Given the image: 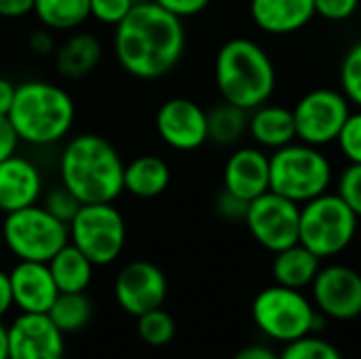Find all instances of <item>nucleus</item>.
Masks as SVG:
<instances>
[{
    "label": "nucleus",
    "instance_id": "1",
    "mask_svg": "<svg viewBox=\"0 0 361 359\" xmlns=\"http://www.w3.org/2000/svg\"><path fill=\"white\" fill-rule=\"evenodd\" d=\"M114 55L121 68L140 78L157 80L176 70L186 49L184 19L157 2L135 4L114 25Z\"/></svg>",
    "mask_w": 361,
    "mask_h": 359
},
{
    "label": "nucleus",
    "instance_id": "2",
    "mask_svg": "<svg viewBox=\"0 0 361 359\" xmlns=\"http://www.w3.org/2000/svg\"><path fill=\"white\" fill-rule=\"evenodd\" d=\"M125 163L118 150L97 133L70 138L59 154V182L85 203H114L123 193Z\"/></svg>",
    "mask_w": 361,
    "mask_h": 359
},
{
    "label": "nucleus",
    "instance_id": "3",
    "mask_svg": "<svg viewBox=\"0 0 361 359\" xmlns=\"http://www.w3.org/2000/svg\"><path fill=\"white\" fill-rule=\"evenodd\" d=\"M216 87L220 97L243 110H254L267 104L275 91V63L267 49L250 38L226 40L214 63Z\"/></svg>",
    "mask_w": 361,
    "mask_h": 359
},
{
    "label": "nucleus",
    "instance_id": "4",
    "mask_svg": "<svg viewBox=\"0 0 361 359\" xmlns=\"http://www.w3.org/2000/svg\"><path fill=\"white\" fill-rule=\"evenodd\" d=\"M8 118L19 142L30 146H51L72 131L76 106L63 87L47 80H25L17 85Z\"/></svg>",
    "mask_w": 361,
    "mask_h": 359
},
{
    "label": "nucleus",
    "instance_id": "5",
    "mask_svg": "<svg viewBox=\"0 0 361 359\" xmlns=\"http://www.w3.org/2000/svg\"><path fill=\"white\" fill-rule=\"evenodd\" d=\"M330 182L332 163L317 146L292 142L271 154V190L298 205L328 193Z\"/></svg>",
    "mask_w": 361,
    "mask_h": 359
},
{
    "label": "nucleus",
    "instance_id": "6",
    "mask_svg": "<svg viewBox=\"0 0 361 359\" xmlns=\"http://www.w3.org/2000/svg\"><path fill=\"white\" fill-rule=\"evenodd\" d=\"M357 220L338 193H324L300 205L298 243L322 260L338 256L355 239Z\"/></svg>",
    "mask_w": 361,
    "mask_h": 359
},
{
    "label": "nucleus",
    "instance_id": "7",
    "mask_svg": "<svg viewBox=\"0 0 361 359\" xmlns=\"http://www.w3.org/2000/svg\"><path fill=\"white\" fill-rule=\"evenodd\" d=\"M252 317L264 336L288 345L313 334L319 315L300 290L275 284L258 292L252 305Z\"/></svg>",
    "mask_w": 361,
    "mask_h": 359
},
{
    "label": "nucleus",
    "instance_id": "8",
    "mask_svg": "<svg viewBox=\"0 0 361 359\" xmlns=\"http://www.w3.org/2000/svg\"><path fill=\"white\" fill-rule=\"evenodd\" d=\"M2 239L17 260L49 262L70 241V231L68 224L51 216L42 205L34 203L4 214Z\"/></svg>",
    "mask_w": 361,
    "mask_h": 359
},
{
    "label": "nucleus",
    "instance_id": "9",
    "mask_svg": "<svg viewBox=\"0 0 361 359\" xmlns=\"http://www.w3.org/2000/svg\"><path fill=\"white\" fill-rule=\"evenodd\" d=\"M70 243L95 267L112 264L127 241L125 218L114 203H85L68 224Z\"/></svg>",
    "mask_w": 361,
    "mask_h": 359
},
{
    "label": "nucleus",
    "instance_id": "10",
    "mask_svg": "<svg viewBox=\"0 0 361 359\" xmlns=\"http://www.w3.org/2000/svg\"><path fill=\"white\" fill-rule=\"evenodd\" d=\"M292 112L296 140L319 148L336 142L347 116L351 114V104L343 91L319 87L305 93Z\"/></svg>",
    "mask_w": 361,
    "mask_h": 359
},
{
    "label": "nucleus",
    "instance_id": "11",
    "mask_svg": "<svg viewBox=\"0 0 361 359\" xmlns=\"http://www.w3.org/2000/svg\"><path fill=\"white\" fill-rule=\"evenodd\" d=\"M243 222L256 243L277 254L298 243L300 205L273 190H267L250 201Z\"/></svg>",
    "mask_w": 361,
    "mask_h": 359
},
{
    "label": "nucleus",
    "instance_id": "12",
    "mask_svg": "<svg viewBox=\"0 0 361 359\" xmlns=\"http://www.w3.org/2000/svg\"><path fill=\"white\" fill-rule=\"evenodd\" d=\"M313 303L319 313L336 322H351L361 315V275L345 264L319 269L311 284Z\"/></svg>",
    "mask_w": 361,
    "mask_h": 359
},
{
    "label": "nucleus",
    "instance_id": "13",
    "mask_svg": "<svg viewBox=\"0 0 361 359\" xmlns=\"http://www.w3.org/2000/svg\"><path fill=\"white\" fill-rule=\"evenodd\" d=\"M165 296V273L148 260H133L125 264L114 279V298L118 307L133 317L163 307Z\"/></svg>",
    "mask_w": 361,
    "mask_h": 359
},
{
    "label": "nucleus",
    "instance_id": "14",
    "mask_svg": "<svg viewBox=\"0 0 361 359\" xmlns=\"http://www.w3.org/2000/svg\"><path fill=\"white\" fill-rule=\"evenodd\" d=\"M157 133L173 150L190 152L207 142V110L195 99L171 97L157 112Z\"/></svg>",
    "mask_w": 361,
    "mask_h": 359
},
{
    "label": "nucleus",
    "instance_id": "15",
    "mask_svg": "<svg viewBox=\"0 0 361 359\" xmlns=\"http://www.w3.org/2000/svg\"><path fill=\"white\" fill-rule=\"evenodd\" d=\"M63 334L47 313H21L8 328V359H63Z\"/></svg>",
    "mask_w": 361,
    "mask_h": 359
},
{
    "label": "nucleus",
    "instance_id": "16",
    "mask_svg": "<svg viewBox=\"0 0 361 359\" xmlns=\"http://www.w3.org/2000/svg\"><path fill=\"white\" fill-rule=\"evenodd\" d=\"M224 188L252 201L271 190V157L256 146L237 148L224 165Z\"/></svg>",
    "mask_w": 361,
    "mask_h": 359
},
{
    "label": "nucleus",
    "instance_id": "17",
    "mask_svg": "<svg viewBox=\"0 0 361 359\" xmlns=\"http://www.w3.org/2000/svg\"><path fill=\"white\" fill-rule=\"evenodd\" d=\"M44 182L38 165L21 154L0 161V212L11 214L40 201Z\"/></svg>",
    "mask_w": 361,
    "mask_h": 359
},
{
    "label": "nucleus",
    "instance_id": "18",
    "mask_svg": "<svg viewBox=\"0 0 361 359\" xmlns=\"http://www.w3.org/2000/svg\"><path fill=\"white\" fill-rule=\"evenodd\" d=\"M8 279L13 305H17L21 313H49L59 294L47 262L19 260L8 273Z\"/></svg>",
    "mask_w": 361,
    "mask_h": 359
},
{
    "label": "nucleus",
    "instance_id": "19",
    "mask_svg": "<svg viewBox=\"0 0 361 359\" xmlns=\"http://www.w3.org/2000/svg\"><path fill=\"white\" fill-rule=\"evenodd\" d=\"M250 15L258 30L286 36L311 23L315 4L313 0H250Z\"/></svg>",
    "mask_w": 361,
    "mask_h": 359
},
{
    "label": "nucleus",
    "instance_id": "20",
    "mask_svg": "<svg viewBox=\"0 0 361 359\" xmlns=\"http://www.w3.org/2000/svg\"><path fill=\"white\" fill-rule=\"evenodd\" d=\"M55 68L63 78L78 80L89 76L104 57L102 40L91 32H76L66 38L53 53Z\"/></svg>",
    "mask_w": 361,
    "mask_h": 359
},
{
    "label": "nucleus",
    "instance_id": "21",
    "mask_svg": "<svg viewBox=\"0 0 361 359\" xmlns=\"http://www.w3.org/2000/svg\"><path fill=\"white\" fill-rule=\"evenodd\" d=\"M247 133L262 148H283L296 140L294 112L286 106L262 104L250 110Z\"/></svg>",
    "mask_w": 361,
    "mask_h": 359
},
{
    "label": "nucleus",
    "instance_id": "22",
    "mask_svg": "<svg viewBox=\"0 0 361 359\" xmlns=\"http://www.w3.org/2000/svg\"><path fill=\"white\" fill-rule=\"evenodd\" d=\"M171 169L167 161L157 154L135 157L125 165L123 171V188L125 193L140 199H154L169 188Z\"/></svg>",
    "mask_w": 361,
    "mask_h": 359
},
{
    "label": "nucleus",
    "instance_id": "23",
    "mask_svg": "<svg viewBox=\"0 0 361 359\" xmlns=\"http://www.w3.org/2000/svg\"><path fill=\"white\" fill-rule=\"evenodd\" d=\"M322 258H317L311 250H307L302 243H294L281 252L275 254L273 258V279L279 286L302 290L313 284L322 269Z\"/></svg>",
    "mask_w": 361,
    "mask_h": 359
},
{
    "label": "nucleus",
    "instance_id": "24",
    "mask_svg": "<svg viewBox=\"0 0 361 359\" xmlns=\"http://www.w3.org/2000/svg\"><path fill=\"white\" fill-rule=\"evenodd\" d=\"M59 292H85L93 279V262L70 241L47 262Z\"/></svg>",
    "mask_w": 361,
    "mask_h": 359
},
{
    "label": "nucleus",
    "instance_id": "25",
    "mask_svg": "<svg viewBox=\"0 0 361 359\" xmlns=\"http://www.w3.org/2000/svg\"><path fill=\"white\" fill-rule=\"evenodd\" d=\"M247 110L222 99L212 110H207V142L218 146H233L247 133Z\"/></svg>",
    "mask_w": 361,
    "mask_h": 359
},
{
    "label": "nucleus",
    "instance_id": "26",
    "mask_svg": "<svg viewBox=\"0 0 361 359\" xmlns=\"http://www.w3.org/2000/svg\"><path fill=\"white\" fill-rule=\"evenodd\" d=\"M34 15L53 32L76 30L91 17L89 0H34Z\"/></svg>",
    "mask_w": 361,
    "mask_h": 359
},
{
    "label": "nucleus",
    "instance_id": "27",
    "mask_svg": "<svg viewBox=\"0 0 361 359\" xmlns=\"http://www.w3.org/2000/svg\"><path fill=\"white\" fill-rule=\"evenodd\" d=\"M47 315L66 336L82 330L91 322L93 307L85 292H59Z\"/></svg>",
    "mask_w": 361,
    "mask_h": 359
},
{
    "label": "nucleus",
    "instance_id": "28",
    "mask_svg": "<svg viewBox=\"0 0 361 359\" xmlns=\"http://www.w3.org/2000/svg\"><path fill=\"white\" fill-rule=\"evenodd\" d=\"M137 332L146 345L163 347L171 343V339L176 336V322L167 311L159 307L137 317Z\"/></svg>",
    "mask_w": 361,
    "mask_h": 359
},
{
    "label": "nucleus",
    "instance_id": "29",
    "mask_svg": "<svg viewBox=\"0 0 361 359\" xmlns=\"http://www.w3.org/2000/svg\"><path fill=\"white\" fill-rule=\"evenodd\" d=\"M341 91L349 104L361 110V40L355 42L341 63Z\"/></svg>",
    "mask_w": 361,
    "mask_h": 359
},
{
    "label": "nucleus",
    "instance_id": "30",
    "mask_svg": "<svg viewBox=\"0 0 361 359\" xmlns=\"http://www.w3.org/2000/svg\"><path fill=\"white\" fill-rule=\"evenodd\" d=\"M279 359H343V355L332 343L309 334L288 343Z\"/></svg>",
    "mask_w": 361,
    "mask_h": 359
},
{
    "label": "nucleus",
    "instance_id": "31",
    "mask_svg": "<svg viewBox=\"0 0 361 359\" xmlns=\"http://www.w3.org/2000/svg\"><path fill=\"white\" fill-rule=\"evenodd\" d=\"M42 207L51 214V216H55L57 220H61L63 224H70L72 222V218L78 214V209H80V201H78V197L70 190V188H66L61 182L59 184H55L53 188H49L47 193H42Z\"/></svg>",
    "mask_w": 361,
    "mask_h": 359
},
{
    "label": "nucleus",
    "instance_id": "32",
    "mask_svg": "<svg viewBox=\"0 0 361 359\" xmlns=\"http://www.w3.org/2000/svg\"><path fill=\"white\" fill-rule=\"evenodd\" d=\"M343 157L349 163H361V110L351 112L336 138Z\"/></svg>",
    "mask_w": 361,
    "mask_h": 359
},
{
    "label": "nucleus",
    "instance_id": "33",
    "mask_svg": "<svg viewBox=\"0 0 361 359\" xmlns=\"http://www.w3.org/2000/svg\"><path fill=\"white\" fill-rule=\"evenodd\" d=\"M133 6V0H89V15L95 21L114 28L129 15Z\"/></svg>",
    "mask_w": 361,
    "mask_h": 359
},
{
    "label": "nucleus",
    "instance_id": "34",
    "mask_svg": "<svg viewBox=\"0 0 361 359\" xmlns=\"http://www.w3.org/2000/svg\"><path fill=\"white\" fill-rule=\"evenodd\" d=\"M336 193L361 218V163H349V167L343 169Z\"/></svg>",
    "mask_w": 361,
    "mask_h": 359
},
{
    "label": "nucleus",
    "instance_id": "35",
    "mask_svg": "<svg viewBox=\"0 0 361 359\" xmlns=\"http://www.w3.org/2000/svg\"><path fill=\"white\" fill-rule=\"evenodd\" d=\"M315 15L328 21H345L355 15L360 0H313Z\"/></svg>",
    "mask_w": 361,
    "mask_h": 359
},
{
    "label": "nucleus",
    "instance_id": "36",
    "mask_svg": "<svg viewBox=\"0 0 361 359\" xmlns=\"http://www.w3.org/2000/svg\"><path fill=\"white\" fill-rule=\"evenodd\" d=\"M247 205L250 201L237 197L235 193L222 188V193L216 197V212L224 218V220H233V222H243L245 214H247Z\"/></svg>",
    "mask_w": 361,
    "mask_h": 359
},
{
    "label": "nucleus",
    "instance_id": "37",
    "mask_svg": "<svg viewBox=\"0 0 361 359\" xmlns=\"http://www.w3.org/2000/svg\"><path fill=\"white\" fill-rule=\"evenodd\" d=\"M152 2H157L165 11L173 13L176 17L186 19V17H195V15L203 13L212 0H152Z\"/></svg>",
    "mask_w": 361,
    "mask_h": 359
},
{
    "label": "nucleus",
    "instance_id": "38",
    "mask_svg": "<svg viewBox=\"0 0 361 359\" xmlns=\"http://www.w3.org/2000/svg\"><path fill=\"white\" fill-rule=\"evenodd\" d=\"M27 47L32 53L40 55V57H47V55H53L57 44H55V38H53V30L49 28H40V30H34L30 36H27Z\"/></svg>",
    "mask_w": 361,
    "mask_h": 359
},
{
    "label": "nucleus",
    "instance_id": "39",
    "mask_svg": "<svg viewBox=\"0 0 361 359\" xmlns=\"http://www.w3.org/2000/svg\"><path fill=\"white\" fill-rule=\"evenodd\" d=\"M17 146H19V135L8 118V114H0V161L15 154Z\"/></svg>",
    "mask_w": 361,
    "mask_h": 359
},
{
    "label": "nucleus",
    "instance_id": "40",
    "mask_svg": "<svg viewBox=\"0 0 361 359\" xmlns=\"http://www.w3.org/2000/svg\"><path fill=\"white\" fill-rule=\"evenodd\" d=\"M34 13V0H0V17L19 19Z\"/></svg>",
    "mask_w": 361,
    "mask_h": 359
},
{
    "label": "nucleus",
    "instance_id": "41",
    "mask_svg": "<svg viewBox=\"0 0 361 359\" xmlns=\"http://www.w3.org/2000/svg\"><path fill=\"white\" fill-rule=\"evenodd\" d=\"M15 91H17V85L0 76V114H8L13 99H15Z\"/></svg>",
    "mask_w": 361,
    "mask_h": 359
},
{
    "label": "nucleus",
    "instance_id": "42",
    "mask_svg": "<svg viewBox=\"0 0 361 359\" xmlns=\"http://www.w3.org/2000/svg\"><path fill=\"white\" fill-rule=\"evenodd\" d=\"M233 359H279V355L264 345H250L241 349Z\"/></svg>",
    "mask_w": 361,
    "mask_h": 359
},
{
    "label": "nucleus",
    "instance_id": "43",
    "mask_svg": "<svg viewBox=\"0 0 361 359\" xmlns=\"http://www.w3.org/2000/svg\"><path fill=\"white\" fill-rule=\"evenodd\" d=\"M13 307V290H11V279L8 273L0 271V317Z\"/></svg>",
    "mask_w": 361,
    "mask_h": 359
},
{
    "label": "nucleus",
    "instance_id": "44",
    "mask_svg": "<svg viewBox=\"0 0 361 359\" xmlns=\"http://www.w3.org/2000/svg\"><path fill=\"white\" fill-rule=\"evenodd\" d=\"M0 359H8V328L0 322Z\"/></svg>",
    "mask_w": 361,
    "mask_h": 359
},
{
    "label": "nucleus",
    "instance_id": "45",
    "mask_svg": "<svg viewBox=\"0 0 361 359\" xmlns=\"http://www.w3.org/2000/svg\"><path fill=\"white\" fill-rule=\"evenodd\" d=\"M135 4H142V2H150V0H133Z\"/></svg>",
    "mask_w": 361,
    "mask_h": 359
}]
</instances>
